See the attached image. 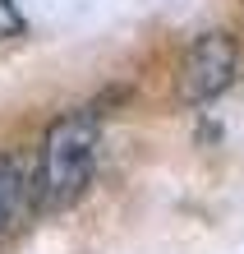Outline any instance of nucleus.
I'll return each mask as SVG.
<instances>
[{"label":"nucleus","instance_id":"1","mask_svg":"<svg viewBox=\"0 0 244 254\" xmlns=\"http://www.w3.org/2000/svg\"><path fill=\"white\" fill-rule=\"evenodd\" d=\"M97 139H101V125L93 111H69L47 129L42 167H37V203L42 208H69L83 199L93 167H97Z\"/></svg>","mask_w":244,"mask_h":254},{"label":"nucleus","instance_id":"2","mask_svg":"<svg viewBox=\"0 0 244 254\" xmlns=\"http://www.w3.org/2000/svg\"><path fill=\"white\" fill-rule=\"evenodd\" d=\"M235 69H240L235 37L231 33H203L189 47L185 65H180L175 93H180V102H189V107H203V102L221 97L226 88L235 83Z\"/></svg>","mask_w":244,"mask_h":254},{"label":"nucleus","instance_id":"3","mask_svg":"<svg viewBox=\"0 0 244 254\" xmlns=\"http://www.w3.org/2000/svg\"><path fill=\"white\" fill-rule=\"evenodd\" d=\"M33 199H37V181H28L19 157L0 153V241L19 227V217L33 208Z\"/></svg>","mask_w":244,"mask_h":254},{"label":"nucleus","instance_id":"4","mask_svg":"<svg viewBox=\"0 0 244 254\" xmlns=\"http://www.w3.org/2000/svg\"><path fill=\"white\" fill-rule=\"evenodd\" d=\"M23 33V14L14 0H0V42H9V37H19Z\"/></svg>","mask_w":244,"mask_h":254}]
</instances>
